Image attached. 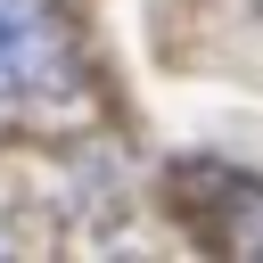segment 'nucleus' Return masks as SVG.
<instances>
[{
    "label": "nucleus",
    "mask_w": 263,
    "mask_h": 263,
    "mask_svg": "<svg viewBox=\"0 0 263 263\" xmlns=\"http://www.w3.org/2000/svg\"><path fill=\"white\" fill-rule=\"evenodd\" d=\"M74 82V25L58 0H0V107Z\"/></svg>",
    "instance_id": "1"
}]
</instances>
